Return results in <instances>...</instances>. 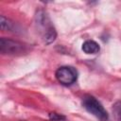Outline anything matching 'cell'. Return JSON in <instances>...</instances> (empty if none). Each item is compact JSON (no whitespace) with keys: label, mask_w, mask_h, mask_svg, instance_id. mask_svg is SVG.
<instances>
[{"label":"cell","mask_w":121,"mask_h":121,"mask_svg":"<svg viewBox=\"0 0 121 121\" xmlns=\"http://www.w3.org/2000/svg\"><path fill=\"white\" fill-rule=\"evenodd\" d=\"M35 24L37 29L45 44L53 43L57 38V32L52 25L50 18L44 10H38L35 14Z\"/></svg>","instance_id":"cell-1"},{"label":"cell","mask_w":121,"mask_h":121,"mask_svg":"<svg viewBox=\"0 0 121 121\" xmlns=\"http://www.w3.org/2000/svg\"><path fill=\"white\" fill-rule=\"evenodd\" d=\"M82 106L85 110L96 117L99 121H108L109 114L101 105V103L94 96L90 95H86L82 97Z\"/></svg>","instance_id":"cell-2"},{"label":"cell","mask_w":121,"mask_h":121,"mask_svg":"<svg viewBox=\"0 0 121 121\" xmlns=\"http://www.w3.org/2000/svg\"><path fill=\"white\" fill-rule=\"evenodd\" d=\"M27 50V44L22 42L4 37L0 39V52L3 55H18L26 53Z\"/></svg>","instance_id":"cell-3"},{"label":"cell","mask_w":121,"mask_h":121,"mask_svg":"<svg viewBox=\"0 0 121 121\" xmlns=\"http://www.w3.org/2000/svg\"><path fill=\"white\" fill-rule=\"evenodd\" d=\"M55 77L60 84L68 86V85H72L77 81L78 72L75 68L71 66H61L57 69L55 73Z\"/></svg>","instance_id":"cell-4"},{"label":"cell","mask_w":121,"mask_h":121,"mask_svg":"<svg viewBox=\"0 0 121 121\" xmlns=\"http://www.w3.org/2000/svg\"><path fill=\"white\" fill-rule=\"evenodd\" d=\"M81 49L86 54H96L99 52L100 46L96 42L93 40H87L82 43Z\"/></svg>","instance_id":"cell-5"},{"label":"cell","mask_w":121,"mask_h":121,"mask_svg":"<svg viewBox=\"0 0 121 121\" xmlns=\"http://www.w3.org/2000/svg\"><path fill=\"white\" fill-rule=\"evenodd\" d=\"M0 26L1 29L4 31H17L16 24L12 22L10 19L5 17L4 15L0 16Z\"/></svg>","instance_id":"cell-6"},{"label":"cell","mask_w":121,"mask_h":121,"mask_svg":"<svg viewBox=\"0 0 121 121\" xmlns=\"http://www.w3.org/2000/svg\"><path fill=\"white\" fill-rule=\"evenodd\" d=\"M112 112L116 121H121V101L116 102L112 107Z\"/></svg>","instance_id":"cell-7"},{"label":"cell","mask_w":121,"mask_h":121,"mask_svg":"<svg viewBox=\"0 0 121 121\" xmlns=\"http://www.w3.org/2000/svg\"><path fill=\"white\" fill-rule=\"evenodd\" d=\"M48 117L51 121H63L65 120V116L60 114V113H58V112H49L48 114Z\"/></svg>","instance_id":"cell-8"}]
</instances>
